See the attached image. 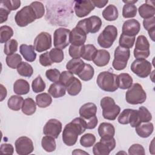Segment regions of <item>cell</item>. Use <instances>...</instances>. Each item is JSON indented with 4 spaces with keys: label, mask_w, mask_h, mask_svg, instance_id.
<instances>
[{
    "label": "cell",
    "mask_w": 155,
    "mask_h": 155,
    "mask_svg": "<svg viewBox=\"0 0 155 155\" xmlns=\"http://www.w3.org/2000/svg\"><path fill=\"white\" fill-rule=\"evenodd\" d=\"M34 46L31 45L21 44L19 47V51L24 58L28 62H32L36 58V53L35 51Z\"/></svg>",
    "instance_id": "cell-25"
},
{
    "label": "cell",
    "mask_w": 155,
    "mask_h": 155,
    "mask_svg": "<svg viewBox=\"0 0 155 155\" xmlns=\"http://www.w3.org/2000/svg\"><path fill=\"white\" fill-rule=\"evenodd\" d=\"M133 54L136 59H146L150 56V43L145 36L137 38Z\"/></svg>",
    "instance_id": "cell-9"
},
{
    "label": "cell",
    "mask_w": 155,
    "mask_h": 155,
    "mask_svg": "<svg viewBox=\"0 0 155 155\" xmlns=\"http://www.w3.org/2000/svg\"><path fill=\"white\" fill-rule=\"evenodd\" d=\"M31 87L33 91L36 93H38L44 91L46 87V85L40 75L38 76L32 81Z\"/></svg>",
    "instance_id": "cell-45"
},
{
    "label": "cell",
    "mask_w": 155,
    "mask_h": 155,
    "mask_svg": "<svg viewBox=\"0 0 155 155\" xmlns=\"http://www.w3.org/2000/svg\"><path fill=\"white\" fill-rule=\"evenodd\" d=\"M10 13V11L7 10L5 8L2 7V6L0 7V16H1V24L5 22L7 19L8 15Z\"/></svg>",
    "instance_id": "cell-58"
},
{
    "label": "cell",
    "mask_w": 155,
    "mask_h": 155,
    "mask_svg": "<svg viewBox=\"0 0 155 155\" xmlns=\"http://www.w3.org/2000/svg\"><path fill=\"white\" fill-rule=\"evenodd\" d=\"M36 19L35 12L30 5L22 7L16 13L15 16L16 24L21 27L28 25L29 24L34 22Z\"/></svg>",
    "instance_id": "cell-7"
},
{
    "label": "cell",
    "mask_w": 155,
    "mask_h": 155,
    "mask_svg": "<svg viewBox=\"0 0 155 155\" xmlns=\"http://www.w3.org/2000/svg\"><path fill=\"white\" fill-rule=\"evenodd\" d=\"M97 131L100 137L105 139H110L114 137L115 134L114 127L113 124L108 122L100 124Z\"/></svg>",
    "instance_id": "cell-20"
},
{
    "label": "cell",
    "mask_w": 155,
    "mask_h": 155,
    "mask_svg": "<svg viewBox=\"0 0 155 155\" xmlns=\"http://www.w3.org/2000/svg\"><path fill=\"white\" fill-rule=\"evenodd\" d=\"M133 82V78L128 73H123L117 75L118 88L122 90L128 89L132 85Z\"/></svg>",
    "instance_id": "cell-31"
},
{
    "label": "cell",
    "mask_w": 155,
    "mask_h": 155,
    "mask_svg": "<svg viewBox=\"0 0 155 155\" xmlns=\"http://www.w3.org/2000/svg\"><path fill=\"white\" fill-rule=\"evenodd\" d=\"M100 105L102 109L103 117L107 120H115L120 111V107L115 104L114 100L111 97H104L101 100Z\"/></svg>",
    "instance_id": "cell-4"
},
{
    "label": "cell",
    "mask_w": 155,
    "mask_h": 155,
    "mask_svg": "<svg viewBox=\"0 0 155 155\" xmlns=\"http://www.w3.org/2000/svg\"><path fill=\"white\" fill-rule=\"evenodd\" d=\"M49 55L51 60L53 63L61 62L64 58V54L62 50L56 47L51 49V50L49 51Z\"/></svg>",
    "instance_id": "cell-44"
},
{
    "label": "cell",
    "mask_w": 155,
    "mask_h": 155,
    "mask_svg": "<svg viewBox=\"0 0 155 155\" xmlns=\"http://www.w3.org/2000/svg\"><path fill=\"white\" fill-rule=\"evenodd\" d=\"M85 124H86V128L87 129H94L97 126L98 123V120L97 118L96 115L88 119H84Z\"/></svg>",
    "instance_id": "cell-57"
},
{
    "label": "cell",
    "mask_w": 155,
    "mask_h": 155,
    "mask_svg": "<svg viewBox=\"0 0 155 155\" xmlns=\"http://www.w3.org/2000/svg\"><path fill=\"white\" fill-rule=\"evenodd\" d=\"M0 88H1V99H0V101L2 102L6 97L7 94V89L5 88V87L2 84L0 85Z\"/></svg>",
    "instance_id": "cell-60"
},
{
    "label": "cell",
    "mask_w": 155,
    "mask_h": 155,
    "mask_svg": "<svg viewBox=\"0 0 155 155\" xmlns=\"http://www.w3.org/2000/svg\"><path fill=\"white\" fill-rule=\"evenodd\" d=\"M73 154H89L88 153L82 151L81 149H75L74 151L72 152Z\"/></svg>",
    "instance_id": "cell-61"
},
{
    "label": "cell",
    "mask_w": 155,
    "mask_h": 155,
    "mask_svg": "<svg viewBox=\"0 0 155 155\" xmlns=\"http://www.w3.org/2000/svg\"><path fill=\"white\" fill-rule=\"evenodd\" d=\"M0 151L2 154H13L14 153V148L10 143H2L0 147Z\"/></svg>",
    "instance_id": "cell-56"
},
{
    "label": "cell",
    "mask_w": 155,
    "mask_h": 155,
    "mask_svg": "<svg viewBox=\"0 0 155 155\" xmlns=\"http://www.w3.org/2000/svg\"><path fill=\"white\" fill-rule=\"evenodd\" d=\"M62 123L56 119H50L45 124L43 133L45 136L57 139L62 131Z\"/></svg>",
    "instance_id": "cell-16"
},
{
    "label": "cell",
    "mask_w": 155,
    "mask_h": 155,
    "mask_svg": "<svg viewBox=\"0 0 155 155\" xmlns=\"http://www.w3.org/2000/svg\"><path fill=\"white\" fill-rule=\"evenodd\" d=\"M154 139H153L152 140L151 143L150 144V148H149L150 153H151L153 154H154Z\"/></svg>",
    "instance_id": "cell-62"
},
{
    "label": "cell",
    "mask_w": 155,
    "mask_h": 155,
    "mask_svg": "<svg viewBox=\"0 0 155 155\" xmlns=\"http://www.w3.org/2000/svg\"><path fill=\"white\" fill-rule=\"evenodd\" d=\"M97 112V107L95 104L87 102L82 105L79 108L80 117L84 119H88L96 116Z\"/></svg>",
    "instance_id": "cell-21"
},
{
    "label": "cell",
    "mask_w": 155,
    "mask_h": 155,
    "mask_svg": "<svg viewBox=\"0 0 155 155\" xmlns=\"http://www.w3.org/2000/svg\"><path fill=\"white\" fill-rule=\"evenodd\" d=\"M87 34L80 27L76 26L70 31L69 41L70 43L75 46H82L86 41Z\"/></svg>",
    "instance_id": "cell-18"
},
{
    "label": "cell",
    "mask_w": 155,
    "mask_h": 155,
    "mask_svg": "<svg viewBox=\"0 0 155 155\" xmlns=\"http://www.w3.org/2000/svg\"><path fill=\"white\" fill-rule=\"evenodd\" d=\"M140 30L139 22L134 19L125 21L122 27V33L130 36H136Z\"/></svg>",
    "instance_id": "cell-19"
},
{
    "label": "cell",
    "mask_w": 155,
    "mask_h": 155,
    "mask_svg": "<svg viewBox=\"0 0 155 155\" xmlns=\"http://www.w3.org/2000/svg\"><path fill=\"white\" fill-rule=\"evenodd\" d=\"M39 63L41 64V65L44 67L50 66L53 63L50 59V57L49 55V52H48V51L42 53L39 56Z\"/></svg>",
    "instance_id": "cell-53"
},
{
    "label": "cell",
    "mask_w": 155,
    "mask_h": 155,
    "mask_svg": "<svg viewBox=\"0 0 155 155\" xmlns=\"http://www.w3.org/2000/svg\"><path fill=\"white\" fill-rule=\"evenodd\" d=\"M119 124L126 125L130 124L131 127L135 128L139 125L137 119V110L131 108L124 109L117 118Z\"/></svg>",
    "instance_id": "cell-14"
},
{
    "label": "cell",
    "mask_w": 155,
    "mask_h": 155,
    "mask_svg": "<svg viewBox=\"0 0 155 155\" xmlns=\"http://www.w3.org/2000/svg\"><path fill=\"white\" fill-rule=\"evenodd\" d=\"M6 64L8 67L12 69L17 68L19 65L22 62L21 56L18 53H14L11 55H8L5 59Z\"/></svg>",
    "instance_id": "cell-42"
},
{
    "label": "cell",
    "mask_w": 155,
    "mask_h": 155,
    "mask_svg": "<svg viewBox=\"0 0 155 155\" xmlns=\"http://www.w3.org/2000/svg\"><path fill=\"white\" fill-rule=\"evenodd\" d=\"M30 5L35 12L37 19H40L43 17L45 14V8L42 2L39 1H33Z\"/></svg>",
    "instance_id": "cell-48"
},
{
    "label": "cell",
    "mask_w": 155,
    "mask_h": 155,
    "mask_svg": "<svg viewBox=\"0 0 155 155\" xmlns=\"http://www.w3.org/2000/svg\"><path fill=\"white\" fill-rule=\"evenodd\" d=\"M114 58L112 62V66L116 70H124L127 65V62L130 57V50L128 48L117 46L114 53Z\"/></svg>",
    "instance_id": "cell-6"
},
{
    "label": "cell",
    "mask_w": 155,
    "mask_h": 155,
    "mask_svg": "<svg viewBox=\"0 0 155 155\" xmlns=\"http://www.w3.org/2000/svg\"><path fill=\"white\" fill-rule=\"evenodd\" d=\"M91 2L94 7L97 8H103L107 4L108 1H91Z\"/></svg>",
    "instance_id": "cell-59"
},
{
    "label": "cell",
    "mask_w": 155,
    "mask_h": 155,
    "mask_svg": "<svg viewBox=\"0 0 155 155\" xmlns=\"http://www.w3.org/2000/svg\"><path fill=\"white\" fill-rule=\"evenodd\" d=\"M69 55L72 58H81V46H75L71 45L68 49Z\"/></svg>",
    "instance_id": "cell-54"
},
{
    "label": "cell",
    "mask_w": 155,
    "mask_h": 155,
    "mask_svg": "<svg viewBox=\"0 0 155 155\" xmlns=\"http://www.w3.org/2000/svg\"><path fill=\"white\" fill-rule=\"evenodd\" d=\"M137 119L139 125L142 122H148L151 120L152 115L146 107L142 106L137 110Z\"/></svg>",
    "instance_id": "cell-39"
},
{
    "label": "cell",
    "mask_w": 155,
    "mask_h": 155,
    "mask_svg": "<svg viewBox=\"0 0 155 155\" xmlns=\"http://www.w3.org/2000/svg\"><path fill=\"white\" fill-rule=\"evenodd\" d=\"M137 0H133V1H123V2L125 3V4H134L136 2H137Z\"/></svg>",
    "instance_id": "cell-63"
},
{
    "label": "cell",
    "mask_w": 155,
    "mask_h": 155,
    "mask_svg": "<svg viewBox=\"0 0 155 155\" xmlns=\"http://www.w3.org/2000/svg\"><path fill=\"white\" fill-rule=\"evenodd\" d=\"M13 91L18 95L27 94L30 91V84L26 80L18 79L13 84Z\"/></svg>",
    "instance_id": "cell-28"
},
{
    "label": "cell",
    "mask_w": 155,
    "mask_h": 155,
    "mask_svg": "<svg viewBox=\"0 0 155 155\" xmlns=\"http://www.w3.org/2000/svg\"><path fill=\"white\" fill-rule=\"evenodd\" d=\"M135 40V36H130L122 33L119 39V44L122 47L130 49L133 47Z\"/></svg>",
    "instance_id": "cell-41"
},
{
    "label": "cell",
    "mask_w": 155,
    "mask_h": 155,
    "mask_svg": "<svg viewBox=\"0 0 155 155\" xmlns=\"http://www.w3.org/2000/svg\"><path fill=\"white\" fill-rule=\"evenodd\" d=\"M128 154L130 155H145V151L143 146L139 143H134L131 145L128 148Z\"/></svg>",
    "instance_id": "cell-52"
},
{
    "label": "cell",
    "mask_w": 155,
    "mask_h": 155,
    "mask_svg": "<svg viewBox=\"0 0 155 155\" xmlns=\"http://www.w3.org/2000/svg\"><path fill=\"white\" fill-rule=\"evenodd\" d=\"M1 4L3 5L5 8L8 10L9 11L15 10L19 8L21 6V1L16 0V1H11V0H4L1 1Z\"/></svg>",
    "instance_id": "cell-51"
},
{
    "label": "cell",
    "mask_w": 155,
    "mask_h": 155,
    "mask_svg": "<svg viewBox=\"0 0 155 155\" xmlns=\"http://www.w3.org/2000/svg\"><path fill=\"white\" fill-rule=\"evenodd\" d=\"M119 12L117 7L113 5L110 4L107 6L102 12L103 18L108 21H113L117 19Z\"/></svg>",
    "instance_id": "cell-30"
},
{
    "label": "cell",
    "mask_w": 155,
    "mask_h": 155,
    "mask_svg": "<svg viewBox=\"0 0 155 155\" xmlns=\"http://www.w3.org/2000/svg\"><path fill=\"white\" fill-rule=\"evenodd\" d=\"M74 78V76H73V74L71 72L68 71H63L61 73L59 82L67 87V86L71 82Z\"/></svg>",
    "instance_id": "cell-49"
},
{
    "label": "cell",
    "mask_w": 155,
    "mask_h": 155,
    "mask_svg": "<svg viewBox=\"0 0 155 155\" xmlns=\"http://www.w3.org/2000/svg\"><path fill=\"white\" fill-rule=\"evenodd\" d=\"M86 129V124L83 118H74L67 124L63 130L62 138L64 143L69 147L74 145L78 140V136L84 133Z\"/></svg>",
    "instance_id": "cell-1"
},
{
    "label": "cell",
    "mask_w": 155,
    "mask_h": 155,
    "mask_svg": "<svg viewBox=\"0 0 155 155\" xmlns=\"http://www.w3.org/2000/svg\"><path fill=\"white\" fill-rule=\"evenodd\" d=\"M48 92L54 98L61 97L66 93V87L59 82H54L50 85Z\"/></svg>",
    "instance_id": "cell-29"
},
{
    "label": "cell",
    "mask_w": 155,
    "mask_h": 155,
    "mask_svg": "<svg viewBox=\"0 0 155 155\" xmlns=\"http://www.w3.org/2000/svg\"><path fill=\"white\" fill-rule=\"evenodd\" d=\"M52 102V98L49 93H42L36 96V103L39 108H46L50 105Z\"/></svg>",
    "instance_id": "cell-36"
},
{
    "label": "cell",
    "mask_w": 155,
    "mask_h": 155,
    "mask_svg": "<svg viewBox=\"0 0 155 155\" xmlns=\"http://www.w3.org/2000/svg\"><path fill=\"white\" fill-rule=\"evenodd\" d=\"M117 36V29L113 25L106 26L97 38V43L104 48H110Z\"/></svg>",
    "instance_id": "cell-5"
},
{
    "label": "cell",
    "mask_w": 155,
    "mask_h": 155,
    "mask_svg": "<svg viewBox=\"0 0 155 155\" xmlns=\"http://www.w3.org/2000/svg\"><path fill=\"white\" fill-rule=\"evenodd\" d=\"M18 43L16 39H10L4 45V53L8 56L14 54L18 50Z\"/></svg>",
    "instance_id": "cell-47"
},
{
    "label": "cell",
    "mask_w": 155,
    "mask_h": 155,
    "mask_svg": "<svg viewBox=\"0 0 155 155\" xmlns=\"http://www.w3.org/2000/svg\"><path fill=\"white\" fill-rule=\"evenodd\" d=\"M21 109L24 114L27 116L32 115L36 110V103L31 97L26 98L24 101Z\"/></svg>",
    "instance_id": "cell-32"
},
{
    "label": "cell",
    "mask_w": 155,
    "mask_h": 155,
    "mask_svg": "<svg viewBox=\"0 0 155 155\" xmlns=\"http://www.w3.org/2000/svg\"><path fill=\"white\" fill-rule=\"evenodd\" d=\"M137 7L134 4H125L122 8V16L124 18H132L136 16Z\"/></svg>",
    "instance_id": "cell-43"
},
{
    "label": "cell",
    "mask_w": 155,
    "mask_h": 155,
    "mask_svg": "<svg viewBox=\"0 0 155 155\" xmlns=\"http://www.w3.org/2000/svg\"><path fill=\"white\" fill-rule=\"evenodd\" d=\"M143 26L148 31L155 29V17H151L148 19H145L143 21Z\"/></svg>",
    "instance_id": "cell-55"
},
{
    "label": "cell",
    "mask_w": 155,
    "mask_h": 155,
    "mask_svg": "<svg viewBox=\"0 0 155 155\" xmlns=\"http://www.w3.org/2000/svg\"><path fill=\"white\" fill-rule=\"evenodd\" d=\"M125 99L127 103L131 105L140 104L146 101L147 93L140 84L134 83L127 91Z\"/></svg>",
    "instance_id": "cell-3"
},
{
    "label": "cell",
    "mask_w": 155,
    "mask_h": 155,
    "mask_svg": "<svg viewBox=\"0 0 155 155\" xmlns=\"http://www.w3.org/2000/svg\"><path fill=\"white\" fill-rule=\"evenodd\" d=\"M110 60V53L106 50L100 49L97 50V52L93 59V62L97 67H104L109 63Z\"/></svg>",
    "instance_id": "cell-22"
},
{
    "label": "cell",
    "mask_w": 155,
    "mask_h": 155,
    "mask_svg": "<svg viewBox=\"0 0 155 155\" xmlns=\"http://www.w3.org/2000/svg\"><path fill=\"white\" fill-rule=\"evenodd\" d=\"M116 147V140L114 137L110 139L101 138L100 141L95 143L93 147L94 155H108Z\"/></svg>",
    "instance_id": "cell-12"
},
{
    "label": "cell",
    "mask_w": 155,
    "mask_h": 155,
    "mask_svg": "<svg viewBox=\"0 0 155 155\" xmlns=\"http://www.w3.org/2000/svg\"><path fill=\"white\" fill-rule=\"evenodd\" d=\"M97 52V48L93 44H86L81 46V58L86 61H93Z\"/></svg>",
    "instance_id": "cell-27"
},
{
    "label": "cell",
    "mask_w": 155,
    "mask_h": 155,
    "mask_svg": "<svg viewBox=\"0 0 155 155\" xmlns=\"http://www.w3.org/2000/svg\"><path fill=\"white\" fill-rule=\"evenodd\" d=\"M94 74V70L93 67L89 64H85L81 71L78 74L79 78L84 81H88L91 80Z\"/></svg>",
    "instance_id": "cell-35"
},
{
    "label": "cell",
    "mask_w": 155,
    "mask_h": 155,
    "mask_svg": "<svg viewBox=\"0 0 155 155\" xmlns=\"http://www.w3.org/2000/svg\"><path fill=\"white\" fill-rule=\"evenodd\" d=\"M16 69L18 74L24 77L30 78L33 73L32 66L26 62H21Z\"/></svg>",
    "instance_id": "cell-38"
},
{
    "label": "cell",
    "mask_w": 155,
    "mask_h": 155,
    "mask_svg": "<svg viewBox=\"0 0 155 155\" xmlns=\"http://www.w3.org/2000/svg\"><path fill=\"white\" fill-rule=\"evenodd\" d=\"M24 99L19 95H12L8 100L7 105L10 109L13 111H19L22 107Z\"/></svg>",
    "instance_id": "cell-33"
},
{
    "label": "cell",
    "mask_w": 155,
    "mask_h": 155,
    "mask_svg": "<svg viewBox=\"0 0 155 155\" xmlns=\"http://www.w3.org/2000/svg\"><path fill=\"white\" fill-rule=\"evenodd\" d=\"M13 36V30L8 25H2L0 27V42L6 43Z\"/></svg>",
    "instance_id": "cell-40"
},
{
    "label": "cell",
    "mask_w": 155,
    "mask_h": 155,
    "mask_svg": "<svg viewBox=\"0 0 155 155\" xmlns=\"http://www.w3.org/2000/svg\"><path fill=\"white\" fill-rule=\"evenodd\" d=\"M102 20L97 16H91L79 21L76 26L81 28L86 34L96 33L98 32L102 26Z\"/></svg>",
    "instance_id": "cell-8"
},
{
    "label": "cell",
    "mask_w": 155,
    "mask_h": 155,
    "mask_svg": "<svg viewBox=\"0 0 155 155\" xmlns=\"http://www.w3.org/2000/svg\"><path fill=\"white\" fill-rule=\"evenodd\" d=\"M85 62L81 58H72L66 64L67 71L78 75L84 68Z\"/></svg>",
    "instance_id": "cell-26"
},
{
    "label": "cell",
    "mask_w": 155,
    "mask_h": 155,
    "mask_svg": "<svg viewBox=\"0 0 155 155\" xmlns=\"http://www.w3.org/2000/svg\"><path fill=\"white\" fill-rule=\"evenodd\" d=\"M96 142V137L93 134L86 133L82 135L80 139L81 145L85 148L92 147Z\"/></svg>",
    "instance_id": "cell-46"
},
{
    "label": "cell",
    "mask_w": 155,
    "mask_h": 155,
    "mask_svg": "<svg viewBox=\"0 0 155 155\" xmlns=\"http://www.w3.org/2000/svg\"><path fill=\"white\" fill-rule=\"evenodd\" d=\"M151 1H147L145 3L139 6L138 12L140 16L142 18L148 19L154 16L155 8L154 4H151Z\"/></svg>",
    "instance_id": "cell-23"
},
{
    "label": "cell",
    "mask_w": 155,
    "mask_h": 155,
    "mask_svg": "<svg viewBox=\"0 0 155 155\" xmlns=\"http://www.w3.org/2000/svg\"><path fill=\"white\" fill-rule=\"evenodd\" d=\"M96 82L101 90L107 92H114L118 88L117 75L108 71L101 72L97 77Z\"/></svg>",
    "instance_id": "cell-2"
},
{
    "label": "cell",
    "mask_w": 155,
    "mask_h": 155,
    "mask_svg": "<svg viewBox=\"0 0 155 155\" xmlns=\"http://www.w3.org/2000/svg\"><path fill=\"white\" fill-rule=\"evenodd\" d=\"M95 7L91 1H74V10L76 16L83 18L89 15Z\"/></svg>",
    "instance_id": "cell-17"
},
{
    "label": "cell",
    "mask_w": 155,
    "mask_h": 155,
    "mask_svg": "<svg viewBox=\"0 0 155 155\" xmlns=\"http://www.w3.org/2000/svg\"><path fill=\"white\" fill-rule=\"evenodd\" d=\"M34 48L38 52L47 51L51 47V36L50 33L42 31L37 35L34 40Z\"/></svg>",
    "instance_id": "cell-13"
},
{
    "label": "cell",
    "mask_w": 155,
    "mask_h": 155,
    "mask_svg": "<svg viewBox=\"0 0 155 155\" xmlns=\"http://www.w3.org/2000/svg\"><path fill=\"white\" fill-rule=\"evenodd\" d=\"M70 30L66 28H57L53 34V45L56 48H65L70 44L69 36Z\"/></svg>",
    "instance_id": "cell-11"
},
{
    "label": "cell",
    "mask_w": 155,
    "mask_h": 155,
    "mask_svg": "<svg viewBox=\"0 0 155 155\" xmlns=\"http://www.w3.org/2000/svg\"><path fill=\"white\" fill-rule=\"evenodd\" d=\"M61 73L56 68L48 69L45 72V76L47 78L53 82H59Z\"/></svg>",
    "instance_id": "cell-50"
},
{
    "label": "cell",
    "mask_w": 155,
    "mask_h": 155,
    "mask_svg": "<svg viewBox=\"0 0 155 155\" xmlns=\"http://www.w3.org/2000/svg\"><path fill=\"white\" fill-rule=\"evenodd\" d=\"M16 153L19 155H27L31 154L34 150L33 141L27 136H21L18 138L15 142Z\"/></svg>",
    "instance_id": "cell-15"
},
{
    "label": "cell",
    "mask_w": 155,
    "mask_h": 155,
    "mask_svg": "<svg viewBox=\"0 0 155 155\" xmlns=\"http://www.w3.org/2000/svg\"><path fill=\"white\" fill-rule=\"evenodd\" d=\"M66 89L68 94L71 96H76L82 90L81 82L78 78L74 77L71 82L67 86Z\"/></svg>",
    "instance_id": "cell-34"
},
{
    "label": "cell",
    "mask_w": 155,
    "mask_h": 155,
    "mask_svg": "<svg viewBox=\"0 0 155 155\" xmlns=\"http://www.w3.org/2000/svg\"><path fill=\"white\" fill-rule=\"evenodd\" d=\"M154 126L151 122H142L135 127L137 135L142 138L148 137L153 132Z\"/></svg>",
    "instance_id": "cell-24"
},
{
    "label": "cell",
    "mask_w": 155,
    "mask_h": 155,
    "mask_svg": "<svg viewBox=\"0 0 155 155\" xmlns=\"http://www.w3.org/2000/svg\"><path fill=\"white\" fill-rule=\"evenodd\" d=\"M41 145L42 148L48 153L54 151L56 148V143L54 138L48 136H45L42 138Z\"/></svg>",
    "instance_id": "cell-37"
},
{
    "label": "cell",
    "mask_w": 155,
    "mask_h": 155,
    "mask_svg": "<svg viewBox=\"0 0 155 155\" xmlns=\"http://www.w3.org/2000/svg\"><path fill=\"white\" fill-rule=\"evenodd\" d=\"M130 69L138 77L145 78L151 73L152 65L151 62L146 59H136L132 62Z\"/></svg>",
    "instance_id": "cell-10"
}]
</instances>
